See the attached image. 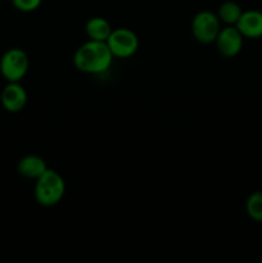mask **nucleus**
<instances>
[{"label":"nucleus","mask_w":262,"mask_h":263,"mask_svg":"<svg viewBox=\"0 0 262 263\" xmlns=\"http://www.w3.org/2000/svg\"><path fill=\"white\" fill-rule=\"evenodd\" d=\"M113 58L105 41L87 40L74 51L73 64L80 72L99 74L110 68Z\"/></svg>","instance_id":"1"},{"label":"nucleus","mask_w":262,"mask_h":263,"mask_svg":"<svg viewBox=\"0 0 262 263\" xmlns=\"http://www.w3.org/2000/svg\"><path fill=\"white\" fill-rule=\"evenodd\" d=\"M66 193V182L63 177L54 170L48 168L35 184V199L44 207L57 205L64 197Z\"/></svg>","instance_id":"2"},{"label":"nucleus","mask_w":262,"mask_h":263,"mask_svg":"<svg viewBox=\"0 0 262 263\" xmlns=\"http://www.w3.org/2000/svg\"><path fill=\"white\" fill-rule=\"evenodd\" d=\"M30 68V58L21 48H10L0 58V73L7 82H21Z\"/></svg>","instance_id":"3"},{"label":"nucleus","mask_w":262,"mask_h":263,"mask_svg":"<svg viewBox=\"0 0 262 263\" xmlns=\"http://www.w3.org/2000/svg\"><path fill=\"white\" fill-rule=\"evenodd\" d=\"M105 43L115 58H130L139 49L138 35L125 27L113 28Z\"/></svg>","instance_id":"4"},{"label":"nucleus","mask_w":262,"mask_h":263,"mask_svg":"<svg viewBox=\"0 0 262 263\" xmlns=\"http://www.w3.org/2000/svg\"><path fill=\"white\" fill-rule=\"evenodd\" d=\"M221 30V22L217 14L210 10H202L193 17L192 32L197 41L202 44L215 43Z\"/></svg>","instance_id":"5"},{"label":"nucleus","mask_w":262,"mask_h":263,"mask_svg":"<svg viewBox=\"0 0 262 263\" xmlns=\"http://www.w3.org/2000/svg\"><path fill=\"white\" fill-rule=\"evenodd\" d=\"M243 40L244 36L235 26H226L220 30L215 44L221 55L226 58H234L241 51Z\"/></svg>","instance_id":"6"},{"label":"nucleus","mask_w":262,"mask_h":263,"mask_svg":"<svg viewBox=\"0 0 262 263\" xmlns=\"http://www.w3.org/2000/svg\"><path fill=\"white\" fill-rule=\"evenodd\" d=\"M0 99L5 110L10 113H18L27 104L28 95L21 82H8L3 89Z\"/></svg>","instance_id":"7"},{"label":"nucleus","mask_w":262,"mask_h":263,"mask_svg":"<svg viewBox=\"0 0 262 263\" xmlns=\"http://www.w3.org/2000/svg\"><path fill=\"white\" fill-rule=\"evenodd\" d=\"M235 27L247 39L262 37V12L256 9L246 10L241 13Z\"/></svg>","instance_id":"8"},{"label":"nucleus","mask_w":262,"mask_h":263,"mask_svg":"<svg viewBox=\"0 0 262 263\" xmlns=\"http://www.w3.org/2000/svg\"><path fill=\"white\" fill-rule=\"evenodd\" d=\"M48 170L46 162L41 157L35 156V154H28V156L22 157L17 164V171L21 176L26 179L36 180Z\"/></svg>","instance_id":"9"},{"label":"nucleus","mask_w":262,"mask_h":263,"mask_svg":"<svg viewBox=\"0 0 262 263\" xmlns=\"http://www.w3.org/2000/svg\"><path fill=\"white\" fill-rule=\"evenodd\" d=\"M112 31V25L103 17L90 18L85 26V32H86L89 40L107 41Z\"/></svg>","instance_id":"10"},{"label":"nucleus","mask_w":262,"mask_h":263,"mask_svg":"<svg viewBox=\"0 0 262 263\" xmlns=\"http://www.w3.org/2000/svg\"><path fill=\"white\" fill-rule=\"evenodd\" d=\"M241 10L240 5L235 2H225L220 5L217 12V17L221 23H225L226 26H235L236 22L240 18Z\"/></svg>","instance_id":"11"},{"label":"nucleus","mask_w":262,"mask_h":263,"mask_svg":"<svg viewBox=\"0 0 262 263\" xmlns=\"http://www.w3.org/2000/svg\"><path fill=\"white\" fill-rule=\"evenodd\" d=\"M246 210L249 217L257 222H262V192H254L248 197Z\"/></svg>","instance_id":"12"},{"label":"nucleus","mask_w":262,"mask_h":263,"mask_svg":"<svg viewBox=\"0 0 262 263\" xmlns=\"http://www.w3.org/2000/svg\"><path fill=\"white\" fill-rule=\"evenodd\" d=\"M13 7L23 13H30L39 9L43 0H12Z\"/></svg>","instance_id":"13"}]
</instances>
